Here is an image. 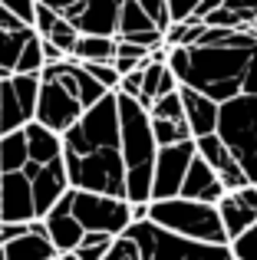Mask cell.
Masks as SVG:
<instances>
[{
    "label": "cell",
    "mask_w": 257,
    "mask_h": 260,
    "mask_svg": "<svg viewBox=\"0 0 257 260\" xmlns=\"http://www.w3.org/2000/svg\"><path fill=\"white\" fill-rule=\"evenodd\" d=\"M109 244H112V234H103V231H86L83 241H79V247H76V257L79 260H103Z\"/></svg>",
    "instance_id": "obj_23"
},
{
    "label": "cell",
    "mask_w": 257,
    "mask_h": 260,
    "mask_svg": "<svg viewBox=\"0 0 257 260\" xmlns=\"http://www.w3.org/2000/svg\"><path fill=\"white\" fill-rule=\"evenodd\" d=\"M40 221H43V231H46V237H50V244L56 247V254L76 250L79 241H83V234H86L83 224H79L76 217H73V211H70V188L63 191V198H59Z\"/></svg>",
    "instance_id": "obj_13"
},
{
    "label": "cell",
    "mask_w": 257,
    "mask_h": 260,
    "mask_svg": "<svg viewBox=\"0 0 257 260\" xmlns=\"http://www.w3.org/2000/svg\"><path fill=\"white\" fill-rule=\"evenodd\" d=\"M135 4L142 7V10L148 13V20H152L158 30H165L168 23H172V17H168V4L165 0H135Z\"/></svg>",
    "instance_id": "obj_27"
},
{
    "label": "cell",
    "mask_w": 257,
    "mask_h": 260,
    "mask_svg": "<svg viewBox=\"0 0 257 260\" xmlns=\"http://www.w3.org/2000/svg\"><path fill=\"white\" fill-rule=\"evenodd\" d=\"M195 155V139L175 142V145H158L152 165V188H148V201H162V198H175L181 188L185 168Z\"/></svg>",
    "instance_id": "obj_11"
},
{
    "label": "cell",
    "mask_w": 257,
    "mask_h": 260,
    "mask_svg": "<svg viewBox=\"0 0 257 260\" xmlns=\"http://www.w3.org/2000/svg\"><path fill=\"white\" fill-rule=\"evenodd\" d=\"M116 112H119V142H122V165H125V201L139 204L148 201L152 188V165H155V135L148 109L139 99L116 89Z\"/></svg>",
    "instance_id": "obj_5"
},
{
    "label": "cell",
    "mask_w": 257,
    "mask_h": 260,
    "mask_svg": "<svg viewBox=\"0 0 257 260\" xmlns=\"http://www.w3.org/2000/svg\"><path fill=\"white\" fill-rule=\"evenodd\" d=\"M195 152H198L201 158L214 168V175H218V181L224 184V191H234V188H241V184H251V181H247V175L241 172V165L234 161V155L228 152L224 142H221L214 132L198 135V139H195Z\"/></svg>",
    "instance_id": "obj_14"
},
{
    "label": "cell",
    "mask_w": 257,
    "mask_h": 260,
    "mask_svg": "<svg viewBox=\"0 0 257 260\" xmlns=\"http://www.w3.org/2000/svg\"><path fill=\"white\" fill-rule=\"evenodd\" d=\"M40 53H43V63H56V59H63V56H66L59 46H53L50 40H43V37H40Z\"/></svg>",
    "instance_id": "obj_33"
},
{
    "label": "cell",
    "mask_w": 257,
    "mask_h": 260,
    "mask_svg": "<svg viewBox=\"0 0 257 260\" xmlns=\"http://www.w3.org/2000/svg\"><path fill=\"white\" fill-rule=\"evenodd\" d=\"M234 194H238L251 211H257V184H241V188H234Z\"/></svg>",
    "instance_id": "obj_34"
},
{
    "label": "cell",
    "mask_w": 257,
    "mask_h": 260,
    "mask_svg": "<svg viewBox=\"0 0 257 260\" xmlns=\"http://www.w3.org/2000/svg\"><path fill=\"white\" fill-rule=\"evenodd\" d=\"M59 17H66L79 33H116V13L119 0H40Z\"/></svg>",
    "instance_id": "obj_12"
},
{
    "label": "cell",
    "mask_w": 257,
    "mask_h": 260,
    "mask_svg": "<svg viewBox=\"0 0 257 260\" xmlns=\"http://www.w3.org/2000/svg\"><path fill=\"white\" fill-rule=\"evenodd\" d=\"M83 66H86V73H89L92 79H99L106 89H119V73H116L112 63H83Z\"/></svg>",
    "instance_id": "obj_28"
},
{
    "label": "cell",
    "mask_w": 257,
    "mask_h": 260,
    "mask_svg": "<svg viewBox=\"0 0 257 260\" xmlns=\"http://www.w3.org/2000/svg\"><path fill=\"white\" fill-rule=\"evenodd\" d=\"M228 247H231L234 260H257V221L251 228H244L238 237H231Z\"/></svg>",
    "instance_id": "obj_24"
},
{
    "label": "cell",
    "mask_w": 257,
    "mask_h": 260,
    "mask_svg": "<svg viewBox=\"0 0 257 260\" xmlns=\"http://www.w3.org/2000/svg\"><path fill=\"white\" fill-rule=\"evenodd\" d=\"M106 92L109 89L99 79H92L79 59L63 56L56 63H43L40 86H37V102H33V122L63 135L83 115V109L99 102Z\"/></svg>",
    "instance_id": "obj_4"
},
{
    "label": "cell",
    "mask_w": 257,
    "mask_h": 260,
    "mask_svg": "<svg viewBox=\"0 0 257 260\" xmlns=\"http://www.w3.org/2000/svg\"><path fill=\"white\" fill-rule=\"evenodd\" d=\"M257 40L244 43H195V46H168L165 66L175 73L178 86H191L205 92L208 99L224 102L241 92L244 70L251 59V46Z\"/></svg>",
    "instance_id": "obj_3"
},
{
    "label": "cell",
    "mask_w": 257,
    "mask_h": 260,
    "mask_svg": "<svg viewBox=\"0 0 257 260\" xmlns=\"http://www.w3.org/2000/svg\"><path fill=\"white\" fill-rule=\"evenodd\" d=\"M40 73H13L0 79V135L33 119Z\"/></svg>",
    "instance_id": "obj_10"
},
{
    "label": "cell",
    "mask_w": 257,
    "mask_h": 260,
    "mask_svg": "<svg viewBox=\"0 0 257 260\" xmlns=\"http://www.w3.org/2000/svg\"><path fill=\"white\" fill-rule=\"evenodd\" d=\"M218 217H221V228H224V234H228V241L231 237H238L244 228H251V224L257 221V211H251L244 201H241L234 191H224V194L218 198Z\"/></svg>",
    "instance_id": "obj_19"
},
{
    "label": "cell",
    "mask_w": 257,
    "mask_h": 260,
    "mask_svg": "<svg viewBox=\"0 0 257 260\" xmlns=\"http://www.w3.org/2000/svg\"><path fill=\"white\" fill-rule=\"evenodd\" d=\"M59 260H79V257H76V250H66V254H59Z\"/></svg>",
    "instance_id": "obj_35"
},
{
    "label": "cell",
    "mask_w": 257,
    "mask_h": 260,
    "mask_svg": "<svg viewBox=\"0 0 257 260\" xmlns=\"http://www.w3.org/2000/svg\"><path fill=\"white\" fill-rule=\"evenodd\" d=\"M70 188L63 168L59 135L40 122L0 135V221L30 224L40 221Z\"/></svg>",
    "instance_id": "obj_1"
},
{
    "label": "cell",
    "mask_w": 257,
    "mask_h": 260,
    "mask_svg": "<svg viewBox=\"0 0 257 260\" xmlns=\"http://www.w3.org/2000/svg\"><path fill=\"white\" fill-rule=\"evenodd\" d=\"M33 37H37L33 26H4L0 23V79L17 73L20 53H23V46L30 43Z\"/></svg>",
    "instance_id": "obj_18"
},
{
    "label": "cell",
    "mask_w": 257,
    "mask_h": 260,
    "mask_svg": "<svg viewBox=\"0 0 257 260\" xmlns=\"http://www.w3.org/2000/svg\"><path fill=\"white\" fill-rule=\"evenodd\" d=\"M148 221L158 228L172 231L181 237H195V241H211V244H228V234L221 228L218 208L208 201H195V198H162V201H148Z\"/></svg>",
    "instance_id": "obj_8"
},
{
    "label": "cell",
    "mask_w": 257,
    "mask_h": 260,
    "mask_svg": "<svg viewBox=\"0 0 257 260\" xmlns=\"http://www.w3.org/2000/svg\"><path fill=\"white\" fill-rule=\"evenodd\" d=\"M178 95H181V109H185V122H188V128H191V139L214 132L218 102L208 99L205 92H198V89H191V86H178Z\"/></svg>",
    "instance_id": "obj_17"
},
{
    "label": "cell",
    "mask_w": 257,
    "mask_h": 260,
    "mask_svg": "<svg viewBox=\"0 0 257 260\" xmlns=\"http://www.w3.org/2000/svg\"><path fill=\"white\" fill-rule=\"evenodd\" d=\"M218 7H224V10H234V13H241L244 20H254V17H257V0H221Z\"/></svg>",
    "instance_id": "obj_31"
},
{
    "label": "cell",
    "mask_w": 257,
    "mask_h": 260,
    "mask_svg": "<svg viewBox=\"0 0 257 260\" xmlns=\"http://www.w3.org/2000/svg\"><path fill=\"white\" fill-rule=\"evenodd\" d=\"M165 4H168V17H172V23H175V20L195 17V10H198L201 0H165Z\"/></svg>",
    "instance_id": "obj_30"
},
{
    "label": "cell",
    "mask_w": 257,
    "mask_h": 260,
    "mask_svg": "<svg viewBox=\"0 0 257 260\" xmlns=\"http://www.w3.org/2000/svg\"><path fill=\"white\" fill-rule=\"evenodd\" d=\"M70 56L79 59V63H112V56H116V37H106V33H79Z\"/></svg>",
    "instance_id": "obj_20"
},
{
    "label": "cell",
    "mask_w": 257,
    "mask_h": 260,
    "mask_svg": "<svg viewBox=\"0 0 257 260\" xmlns=\"http://www.w3.org/2000/svg\"><path fill=\"white\" fill-rule=\"evenodd\" d=\"M0 4H4L17 20H23L26 26H33V10H37V0H0Z\"/></svg>",
    "instance_id": "obj_29"
},
{
    "label": "cell",
    "mask_w": 257,
    "mask_h": 260,
    "mask_svg": "<svg viewBox=\"0 0 257 260\" xmlns=\"http://www.w3.org/2000/svg\"><path fill=\"white\" fill-rule=\"evenodd\" d=\"M139 244L142 260H234L228 244H211V241H195V237H181L172 231L152 224L148 217L142 221H128L122 231Z\"/></svg>",
    "instance_id": "obj_7"
},
{
    "label": "cell",
    "mask_w": 257,
    "mask_h": 260,
    "mask_svg": "<svg viewBox=\"0 0 257 260\" xmlns=\"http://www.w3.org/2000/svg\"><path fill=\"white\" fill-rule=\"evenodd\" d=\"M214 135L234 155L247 181L257 184V92H238L218 102Z\"/></svg>",
    "instance_id": "obj_6"
},
{
    "label": "cell",
    "mask_w": 257,
    "mask_h": 260,
    "mask_svg": "<svg viewBox=\"0 0 257 260\" xmlns=\"http://www.w3.org/2000/svg\"><path fill=\"white\" fill-rule=\"evenodd\" d=\"M103 260H142L139 257V244H135L128 234H116V237H112V244L106 247V257Z\"/></svg>",
    "instance_id": "obj_26"
},
{
    "label": "cell",
    "mask_w": 257,
    "mask_h": 260,
    "mask_svg": "<svg viewBox=\"0 0 257 260\" xmlns=\"http://www.w3.org/2000/svg\"><path fill=\"white\" fill-rule=\"evenodd\" d=\"M0 250H4V260H50L56 254V247L50 244V237H46V231H43V221H30Z\"/></svg>",
    "instance_id": "obj_16"
},
{
    "label": "cell",
    "mask_w": 257,
    "mask_h": 260,
    "mask_svg": "<svg viewBox=\"0 0 257 260\" xmlns=\"http://www.w3.org/2000/svg\"><path fill=\"white\" fill-rule=\"evenodd\" d=\"M148 115H152V119H185L178 89H172V92H165V95H155V99L148 102Z\"/></svg>",
    "instance_id": "obj_22"
},
{
    "label": "cell",
    "mask_w": 257,
    "mask_h": 260,
    "mask_svg": "<svg viewBox=\"0 0 257 260\" xmlns=\"http://www.w3.org/2000/svg\"><path fill=\"white\" fill-rule=\"evenodd\" d=\"M50 260H59V254H53V257H50Z\"/></svg>",
    "instance_id": "obj_36"
},
{
    "label": "cell",
    "mask_w": 257,
    "mask_h": 260,
    "mask_svg": "<svg viewBox=\"0 0 257 260\" xmlns=\"http://www.w3.org/2000/svg\"><path fill=\"white\" fill-rule=\"evenodd\" d=\"M152 135H155V145H175V142L191 139V128H188L185 119H152Z\"/></svg>",
    "instance_id": "obj_21"
},
{
    "label": "cell",
    "mask_w": 257,
    "mask_h": 260,
    "mask_svg": "<svg viewBox=\"0 0 257 260\" xmlns=\"http://www.w3.org/2000/svg\"><path fill=\"white\" fill-rule=\"evenodd\" d=\"M59 148H63V168L70 188L125 198L116 89H109L99 102L83 109V115L59 135Z\"/></svg>",
    "instance_id": "obj_2"
},
{
    "label": "cell",
    "mask_w": 257,
    "mask_h": 260,
    "mask_svg": "<svg viewBox=\"0 0 257 260\" xmlns=\"http://www.w3.org/2000/svg\"><path fill=\"white\" fill-rule=\"evenodd\" d=\"M76 37H79L76 26H73L66 17H56V23L50 26V33H46L43 40H50L53 46H59V50H63L66 56H70V50H73V43H76Z\"/></svg>",
    "instance_id": "obj_25"
},
{
    "label": "cell",
    "mask_w": 257,
    "mask_h": 260,
    "mask_svg": "<svg viewBox=\"0 0 257 260\" xmlns=\"http://www.w3.org/2000/svg\"><path fill=\"white\" fill-rule=\"evenodd\" d=\"M70 211L83 231H103V234H122L132 221L125 198H112V194H99V191H79L70 188Z\"/></svg>",
    "instance_id": "obj_9"
},
{
    "label": "cell",
    "mask_w": 257,
    "mask_h": 260,
    "mask_svg": "<svg viewBox=\"0 0 257 260\" xmlns=\"http://www.w3.org/2000/svg\"><path fill=\"white\" fill-rule=\"evenodd\" d=\"M241 92H257V43L251 46V59H247V70H244V83H241Z\"/></svg>",
    "instance_id": "obj_32"
},
{
    "label": "cell",
    "mask_w": 257,
    "mask_h": 260,
    "mask_svg": "<svg viewBox=\"0 0 257 260\" xmlns=\"http://www.w3.org/2000/svg\"><path fill=\"white\" fill-rule=\"evenodd\" d=\"M181 198H195V201H208V204H218V198L224 194V184L218 181L214 168L201 158L198 152L191 155L185 168V178H181V188H178Z\"/></svg>",
    "instance_id": "obj_15"
}]
</instances>
